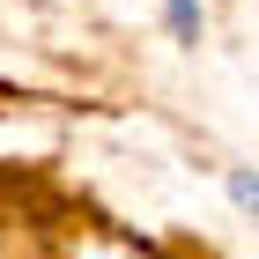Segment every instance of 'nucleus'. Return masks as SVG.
Wrapping results in <instances>:
<instances>
[{
    "instance_id": "obj_1",
    "label": "nucleus",
    "mask_w": 259,
    "mask_h": 259,
    "mask_svg": "<svg viewBox=\"0 0 259 259\" xmlns=\"http://www.w3.org/2000/svg\"><path fill=\"white\" fill-rule=\"evenodd\" d=\"M163 22L178 45H200V0H163Z\"/></svg>"
},
{
    "instance_id": "obj_2",
    "label": "nucleus",
    "mask_w": 259,
    "mask_h": 259,
    "mask_svg": "<svg viewBox=\"0 0 259 259\" xmlns=\"http://www.w3.org/2000/svg\"><path fill=\"white\" fill-rule=\"evenodd\" d=\"M230 200L244 215H259V170H230Z\"/></svg>"
}]
</instances>
